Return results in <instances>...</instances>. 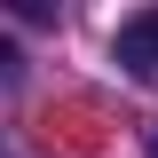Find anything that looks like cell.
Returning <instances> with one entry per match:
<instances>
[{
  "label": "cell",
  "mask_w": 158,
  "mask_h": 158,
  "mask_svg": "<svg viewBox=\"0 0 158 158\" xmlns=\"http://www.w3.org/2000/svg\"><path fill=\"white\" fill-rule=\"evenodd\" d=\"M118 63L135 79H158V8H142V16L118 24Z\"/></svg>",
  "instance_id": "obj_1"
},
{
  "label": "cell",
  "mask_w": 158,
  "mask_h": 158,
  "mask_svg": "<svg viewBox=\"0 0 158 158\" xmlns=\"http://www.w3.org/2000/svg\"><path fill=\"white\" fill-rule=\"evenodd\" d=\"M0 79H16V48H8V40H0Z\"/></svg>",
  "instance_id": "obj_2"
}]
</instances>
